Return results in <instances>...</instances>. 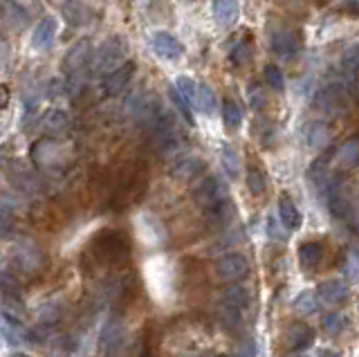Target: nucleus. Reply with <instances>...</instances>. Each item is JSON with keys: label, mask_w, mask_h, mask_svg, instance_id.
Listing matches in <instances>:
<instances>
[{"label": "nucleus", "mask_w": 359, "mask_h": 357, "mask_svg": "<svg viewBox=\"0 0 359 357\" xmlns=\"http://www.w3.org/2000/svg\"><path fill=\"white\" fill-rule=\"evenodd\" d=\"M346 326V319L344 315H339V312H330V315H325L323 317V330L328 332V335H339Z\"/></svg>", "instance_id": "nucleus-37"}, {"label": "nucleus", "mask_w": 359, "mask_h": 357, "mask_svg": "<svg viewBox=\"0 0 359 357\" xmlns=\"http://www.w3.org/2000/svg\"><path fill=\"white\" fill-rule=\"evenodd\" d=\"M175 88H177V93L182 95L189 104H194L196 102V90H198V83L194 79H189V76H180V79L175 81Z\"/></svg>", "instance_id": "nucleus-36"}, {"label": "nucleus", "mask_w": 359, "mask_h": 357, "mask_svg": "<svg viewBox=\"0 0 359 357\" xmlns=\"http://www.w3.org/2000/svg\"><path fill=\"white\" fill-rule=\"evenodd\" d=\"M218 319H220V323L227 330H236V328L241 326V321H243L241 308H236L231 304H224V301H222V306L218 308Z\"/></svg>", "instance_id": "nucleus-30"}, {"label": "nucleus", "mask_w": 359, "mask_h": 357, "mask_svg": "<svg viewBox=\"0 0 359 357\" xmlns=\"http://www.w3.org/2000/svg\"><path fill=\"white\" fill-rule=\"evenodd\" d=\"M194 200L207 211L211 207L224 203V200H229V191H227V187H224V182H220V177L211 175V177H205V180L196 184Z\"/></svg>", "instance_id": "nucleus-5"}, {"label": "nucleus", "mask_w": 359, "mask_h": 357, "mask_svg": "<svg viewBox=\"0 0 359 357\" xmlns=\"http://www.w3.org/2000/svg\"><path fill=\"white\" fill-rule=\"evenodd\" d=\"M294 310L299 312V315H314V310H317V299H314V295L310 292H301L297 299H294Z\"/></svg>", "instance_id": "nucleus-35"}, {"label": "nucleus", "mask_w": 359, "mask_h": 357, "mask_svg": "<svg viewBox=\"0 0 359 357\" xmlns=\"http://www.w3.org/2000/svg\"><path fill=\"white\" fill-rule=\"evenodd\" d=\"M344 272H346L348 278H357L359 276V259H357V254L348 252L344 256Z\"/></svg>", "instance_id": "nucleus-42"}, {"label": "nucleus", "mask_w": 359, "mask_h": 357, "mask_svg": "<svg viewBox=\"0 0 359 357\" xmlns=\"http://www.w3.org/2000/svg\"><path fill=\"white\" fill-rule=\"evenodd\" d=\"M222 301L243 310V308L250 306V292H247V288H243V285H229L222 292Z\"/></svg>", "instance_id": "nucleus-31"}, {"label": "nucleus", "mask_w": 359, "mask_h": 357, "mask_svg": "<svg viewBox=\"0 0 359 357\" xmlns=\"http://www.w3.org/2000/svg\"><path fill=\"white\" fill-rule=\"evenodd\" d=\"M126 52H128L126 41L119 39V36H110L93 57V72L95 74H108L110 70L119 68V65L123 63V59H126Z\"/></svg>", "instance_id": "nucleus-4"}, {"label": "nucleus", "mask_w": 359, "mask_h": 357, "mask_svg": "<svg viewBox=\"0 0 359 357\" xmlns=\"http://www.w3.org/2000/svg\"><path fill=\"white\" fill-rule=\"evenodd\" d=\"M14 231H16V225H14V220H11V216L0 211V238H11Z\"/></svg>", "instance_id": "nucleus-43"}, {"label": "nucleus", "mask_w": 359, "mask_h": 357, "mask_svg": "<svg viewBox=\"0 0 359 357\" xmlns=\"http://www.w3.org/2000/svg\"><path fill=\"white\" fill-rule=\"evenodd\" d=\"M247 187L254 196H261L265 191V175L258 169H250L247 171Z\"/></svg>", "instance_id": "nucleus-39"}, {"label": "nucleus", "mask_w": 359, "mask_h": 357, "mask_svg": "<svg viewBox=\"0 0 359 357\" xmlns=\"http://www.w3.org/2000/svg\"><path fill=\"white\" fill-rule=\"evenodd\" d=\"M18 209H20V200L14 194L0 191V211H3V214H14Z\"/></svg>", "instance_id": "nucleus-40"}, {"label": "nucleus", "mask_w": 359, "mask_h": 357, "mask_svg": "<svg viewBox=\"0 0 359 357\" xmlns=\"http://www.w3.org/2000/svg\"><path fill=\"white\" fill-rule=\"evenodd\" d=\"M299 48H301V43H299L297 34H292L290 29H276L272 34V50H274V54H278V57H283V59L294 57Z\"/></svg>", "instance_id": "nucleus-17"}, {"label": "nucleus", "mask_w": 359, "mask_h": 357, "mask_svg": "<svg viewBox=\"0 0 359 357\" xmlns=\"http://www.w3.org/2000/svg\"><path fill=\"white\" fill-rule=\"evenodd\" d=\"M151 48L157 57H162L166 61H175L182 57V43H180L173 34H168V32H155L153 39H151Z\"/></svg>", "instance_id": "nucleus-10"}, {"label": "nucleus", "mask_w": 359, "mask_h": 357, "mask_svg": "<svg viewBox=\"0 0 359 357\" xmlns=\"http://www.w3.org/2000/svg\"><path fill=\"white\" fill-rule=\"evenodd\" d=\"M93 48H90L88 41H79L76 46L65 54V61H63V70L67 72V76H76L86 68V63L93 59Z\"/></svg>", "instance_id": "nucleus-12"}, {"label": "nucleus", "mask_w": 359, "mask_h": 357, "mask_svg": "<svg viewBox=\"0 0 359 357\" xmlns=\"http://www.w3.org/2000/svg\"><path fill=\"white\" fill-rule=\"evenodd\" d=\"M265 81H267L269 88H272V90L283 93V88H285L283 72H280V70L276 68V65H267V68H265Z\"/></svg>", "instance_id": "nucleus-38"}, {"label": "nucleus", "mask_w": 359, "mask_h": 357, "mask_svg": "<svg viewBox=\"0 0 359 357\" xmlns=\"http://www.w3.org/2000/svg\"><path fill=\"white\" fill-rule=\"evenodd\" d=\"M202 171H205V162L196 158V155H184V158L175 160L171 169H168V173H171L175 180H182V182L196 180Z\"/></svg>", "instance_id": "nucleus-13"}, {"label": "nucleus", "mask_w": 359, "mask_h": 357, "mask_svg": "<svg viewBox=\"0 0 359 357\" xmlns=\"http://www.w3.org/2000/svg\"><path fill=\"white\" fill-rule=\"evenodd\" d=\"M14 259L25 272H36L43 265V252L34 238H20L14 248Z\"/></svg>", "instance_id": "nucleus-8"}, {"label": "nucleus", "mask_w": 359, "mask_h": 357, "mask_svg": "<svg viewBox=\"0 0 359 357\" xmlns=\"http://www.w3.org/2000/svg\"><path fill=\"white\" fill-rule=\"evenodd\" d=\"M61 315H63V310H61V306L59 304H43L41 308H39V312H36V317H39V321L43 323V326H52V323H56L61 319Z\"/></svg>", "instance_id": "nucleus-34"}, {"label": "nucleus", "mask_w": 359, "mask_h": 357, "mask_svg": "<svg viewBox=\"0 0 359 357\" xmlns=\"http://www.w3.org/2000/svg\"><path fill=\"white\" fill-rule=\"evenodd\" d=\"M43 128L48 130L50 135L59 137V135H65V133H67V128H70V121H67V117L61 113V110H52V113L45 117Z\"/></svg>", "instance_id": "nucleus-26"}, {"label": "nucleus", "mask_w": 359, "mask_h": 357, "mask_svg": "<svg viewBox=\"0 0 359 357\" xmlns=\"http://www.w3.org/2000/svg\"><path fill=\"white\" fill-rule=\"evenodd\" d=\"M222 119H224V126L236 130L241 126V121H243V110L241 106L233 102V99H224V104H222Z\"/></svg>", "instance_id": "nucleus-32"}, {"label": "nucleus", "mask_w": 359, "mask_h": 357, "mask_svg": "<svg viewBox=\"0 0 359 357\" xmlns=\"http://www.w3.org/2000/svg\"><path fill=\"white\" fill-rule=\"evenodd\" d=\"M121 337H123V326L119 317H108L104 328H101V353L112 355L119 351L121 346Z\"/></svg>", "instance_id": "nucleus-11"}, {"label": "nucleus", "mask_w": 359, "mask_h": 357, "mask_svg": "<svg viewBox=\"0 0 359 357\" xmlns=\"http://www.w3.org/2000/svg\"><path fill=\"white\" fill-rule=\"evenodd\" d=\"M56 27H59V23H56L54 16H45L41 23L36 25V29H34V36H32V46L36 50H45L52 46V41L56 36Z\"/></svg>", "instance_id": "nucleus-18"}, {"label": "nucleus", "mask_w": 359, "mask_h": 357, "mask_svg": "<svg viewBox=\"0 0 359 357\" xmlns=\"http://www.w3.org/2000/svg\"><path fill=\"white\" fill-rule=\"evenodd\" d=\"M220 160H222L224 173H227L231 180H236V177L241 175V158H238V153H236V149L229 147V144H224L220 151Z\"/></svg>", "instance_id": "nucleus-25"}, {"label": "nucleus", "mask_w": 359, "mask_h": 357, "mask_svg": "<svg viewBox=\"0 0 359 357\" xmlns=\"http://www.w3.org/2000/svg\"><path fill=\"white\" fill-rule=\"evenodd\" d=\"M41 147L48 151V158H34V162H36L39 166H54V169H61V166H65V160H63V151H61V144L56 142H48L43 140Z\"/></svg>", "instance_id": "nucleus-23"}, {"label": "nucleus", "mask_w": 359, "mask_h": 357, "mask_svg": "<svg viewBox=\"0 0 359 357\" xmlns=\"http://www.w3.org/2000/svg\"><path fill=\"white\" fill-rule=\"evenodd\" d=\"M346 297H348V285L339 281V278H330V281L321 283L317 290V299L325 306H339Z\"/></svg>", "instance_id": "nucleus-16"}, {"label": "nucleus", "mask_w": 359, "mask_h": 357, "mask_svg": "<svg viewBox=\"0 0 359 357\" xmlns=\"http://www.w3.org/2000/svg\"><path fill=\"white\" fill-rule=\"evenodd\" d=\"M245 54H247V46H245V43H243V46H241L238 50L233 52V63H243V61H247V57H245Z\"/></svg>", "instance_id": "nucleus-46"}, {"label": "nucleus", "mask_w": 359, "mask_h": 357, "mask_svg": "<svg viewBox=\"0 0 359 357\" xmlns=\"http://www.w3.org/2000/svg\"><path fill=\"white\" fill-rule=\"evenodd\" d=\"M337 158H339V164L346 166V169H351V166H355L359 162V137H351L346 140L339 151H337Z\"/></svg>", "instance_id": "nucleus-24"}, {"label": "nucleus", "mask_w": 359, "mask_h": 357, "mask_svg": "<svg viewBox=\"0 0 359 357\" xmlns=\"http://www.w3.org/2000/svg\"><path fill=\"white\" fill-rule=\"evenodd\" d=\"M278 216H280V222H283L285 229H299L301 227V214L297 205L292 203V200L287 196H280L278 200Z\"/></svg>", "instance_id": "nucleus-20"}, {"label": "nucleus", "mask_w": 359, "mask_h": 357, "mask_svg": "<svg viewBox=\"0 0 359 357\" xmlns=\"http://www.w3.org/2000/svg\"><path fill=\"white\" fill-rule=\"evenodd\" d=\"M357 63H359V48H353L344 57V68H346V72H353L357 68Z\"/></svg>", "instance_id": "nucleus-45"}, {"label": "nucleus", "mask_w": 359, "mask_h": 357, "mask_svg": "<svg viewBox=\"0 0 359 357\" xmlns=\"http://www.w3.org/2000/svg\"><path fill=\"white\" fill-rule=\"evenodd\" d=\"M135 74V63L133 61H123L119 68L110 70L106 74V79L101 81V93H104L106 97H112V95H119L123 88H126L133 79Z\"/></svg>", "instance_id": "nucleus-9"}, {"label": "nucleus", "mask_w": 359, "mask_h": 357, "mask_svg": "<svg viewBox=\"0 0 359 357\" xmlns=\"http://www.w3.org/2000/svg\"><path fill=\"white\" fill-rule=\"evenodd\" d=\"M63 18L70 23L72 27H86L93 23V12L90 7H86L81 0H65L63 3Z\"/></svg>", "instance_id": "nucleus-15"}, {"label": "nucleus", "mask_w": 359, "mask_h": 357, "mask_svg": "<svg viewBox=\"0 0 359 357\" xmlns=\"http://www.w3.org/2000/svg\"><path fill=\"white\" fill-rule=\"evenodd\" d=\"M86 254L95 265L119 267L130 259V243L121 231L104 229L97 234L93 243H90Z\"/></svg>", "instance_id": "nucleus-1"}, {"label": "nucleus", "mask_w": 359, "mask_h": 357, "mask_svg": "<svg viewBox=\"0 0 359 357\" xmlns=\"http://www.w3.org/2000/svg\"><path fill=\"white\" fill-rule=\"evenodd\" d=\"M0 290L9 297H22V285L9 270H0Z\"/></svg>", "instance_id": "nucleus-33"}, {"label": "nucleus", "mask_w": 359, "mask_h": 357, "mask_svg": "<svg viewBox=\"0 0 359 357\" xmlns=\"http://www.w3.org/2000/svg\"><path fill=\"white\" fill-rule=\"evenodd\" d=\"M0 330H3L5 335V339L11 344V346H22L27 342V330L22 328V323L18 317L14 315H9V312H3V326H0Z\"/></svg>", "instance_id": "nucleus-19"}, {"label": "nucleus", "mask_w": 359, "mask_h": 357, "mask_svg": "<svg viewBox=\"0 0 359 357\" xmlns=\"http://www.w3.org/2000/svg\"><path fill=\"white\" fill-rule=\"evenodd\" d=\"M151 142L160 155H171L182 149L187 140L182 135V130H180L177 124L173 121V117L162 113L151 124Z\"/></svg>", "instance_id": "nucleus-2"}, {"label": "nucleus", "mask_w": 359, "mask_h": 357, "mask_svg": "<svg viewBox=\"0 0 359 357\" xmlns=\"http://www.w3.org/2000/svg\"><path fill=\"white\" fill-rule=\"evenodd\" d=\"M250 106L254 110H261L265 106V93L261 90L258 86H252V93H250Z\"/></svg>", "instance_id": "nucleus-44"}, {"label": "nucleus", "mask_w": 359, "mask_h": 357, "mask_svg": "<svg viewBox=\"0 0 359 357\" xmlns=\"http://www.w3.org/2000/svg\"><path fill=\"white\" fill-rule=\"evenodd\" d=\"M314 344V330L306 323H292L287 328V349L290 353H303Z\"/></svg>", "instance_id": "nucleus-14"}, {"label": "nucleus", "mask_w": 359, "mask_h": 357, "mask_svg": "<svg viewBox=\"0 0 359 357\" xmlns=\"http://www.w3.org/2000/svg\"><path fill=\"white\" fill-rule=\"evenodd\" d=\"M306 142L308 147L312 149H325L330 142V135H328V128L323 124H310L306 126Z\"/></svg>", "instance_id": "nucleus-27"}, {"label": "nucleus", "mask_w": 359, "mask_h": 357, "mask_svg": "<svg viewBox=\"0 0 359 357\" xmlns=\"http://www.w3.org/2000/svg\"><path fill=\"white\" fill-rule=\"evenodd\" d=\"M213 16L220 25H231L238 18V0H213Z\"/></svg>", "instance_id": "nucleus-22"}, {"label": "nucleus", "mask_w": 359, "mask_h": 357, "mask_svg": "<svg viewBox=\"0 0 359 357\" xmlns=\"http://www.w3.org/2000/svg\"><path fill=\"white\" fill-rule=\"evenodd\" d=\"M0 7H3V14H5L7 23H9L11 27L22 29V27L27 25V14L22 12V9H20L16 3H9V0H3V3H0Z\"/></svg>", "instance_id": "nucleus-29"}, {"label": "nucleus", "mask_w": 359, "mask_h": 357, "mask_svg": "<svg viewBox=\"0 0 359 357\" xmlns=\"http://www.w3.org/2000/svg\"><path fill=\"white\" fill-rule=\"evenodd\" d=\"M247 272H250V263L241 254H227L216 263V276L224 283L241 281L247 276Z\"/></svg>", "instance_id": "nucleus-7"}, {"label": "nucleus", "mask_w": 359, "mask_h": 357, "mask_svg": "<svg viewBox=\"0 0 359 357\" xmlns=\"http://www.w3.org/2000/svg\"><path fill=\"white\" fill-rule=\"evenodd\" d=\"M323 245L321 243H314V241H308L303 243L299 248V261L301 265L306 267V270H312V267H317L323 259Z\"/></svg>", "instance_id": "nucleus-21"}, {"label": "nucleus", "mask_w": 359, "mask_h": 357, "mask_svg": "<svg viewBox=\"0 0 359 357\" xmlns=\"http://www.w3.org/2000/svg\"><path fill=\"white\" fill-rule=\"evenodd\" d=\"M196 104L200 108V113L205 115H213L216 113V95H213V90L207 86V83H200L198 90H196Z\"/></svg>", "instance_id": "nucleus-28"}, {"label": "nucleus", "mask_w": 359, "mask_h": 357, "mask_svg": "<svg viewBox=\"0 0 359 357\" xmlns=\"http://www.w3.org/2000/svg\"><path fill=\"white\" fill-rule=\"evenodd\" d=\"M146 187H149V177H146L144 166H133V169H126V173L119 177L115 196H112V200H115L112 205H115L117 209L133 205L135 200H140L144 196Z\"/></svg>", "instance_id": "nucleus-3"}, {"label": "nucleus", "mask_w": 359, "mask_h": 357, "mask_svg": "<svg viewBox=\"0 0 359 357\" xmlns=\"http://www.w3.org/2000/svg\"><path fill=\"white\" fill-rule=\"evenodd\" d=\"M171 99H173V104L180 108V113L184 115V119L189 121V124H194V115H191V110H189V106H191V104L187 102V99H184L182 95L177 93V88H175V86L171 88Z\"/></svg>", "instance_id": "nucleus-41"}, {"label": "nucleus", "mask_w": 359, "mask_h": 357, "mask_svg": "<svg viewBox=\"0 0 359 357\" xmlns=\"http://www.w3.org/2000/svg\"><path fill=\"white\" fill-rule=\"evenodd\" d=\"M346 106H348V97H346V88L341 83L328 86L325 90L317 95V99H314V110H319V113L328 117L339 115Z\"/></svg>", "instance_id": "nucleus-6"}, {"label": "nucleus", "mask_w": 359, "mask_h": 357, "mask_svg": "<svg viewBox=\"0 0 359 357\" xmlns=\"http://www.w3.org/2000/svg\"><path fill=\"white\" fill-rule=\"evenodd\" d=\"M5 102H7V88L0 86V106H3Z\"/></svg>", "instance_id": "nucleus-47"}]
</instances>
